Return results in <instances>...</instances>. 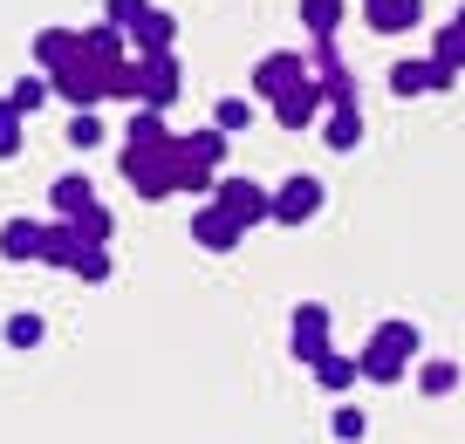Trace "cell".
Masks as SVG:
<instances>
[{"instance_id":"obj_1","label":"cell","mask_w":465,"mask_h":444,"mask_svg":"<svg viewBox=\"0 0 465 444\" xmlns=\"http://www.w3.org/2000/svg\"><path fill=\"white\" fill-rule=\"evenodd\" d=\"M172 143H131V151H124V178H131V192L144 205H164L178 192V151Z\"/></svg>"},{"instance_id":"obj_2","label":"cell","mask_w":465,"mask_h":444,"mask_svg":"<svg viewBox=\"0 0 465 444\" xmlns=\"http://www.w3.org/2000/svg\"><path fill=\"white\" fill-rule=\"evenodd\" d=\"M213 199L226 205V212L240 219L247 232L261 226V219L274 226V192H267V185H253V178H219V185H213Z\"/></svg>"},{"instance_id":"obj_3","label":"cell","mask_w":465,"mask_h":444,"mask_svg":"<svg viewBox=\"0 0 465 444\" xmlns=\"http://www.w3.org/2000/svg\"><path fill=\"white\" fill-rule=\"evenodd\" d=\"M288 349H294V362H308L315 370L322 356H329V308L322 301H294V315H288Z\"/></svg>"},{"instance_id":"obj_4","label":"cell","mask_w":465,"mask_h":444,"mask_svg":"<svg viewBox=\"0 0 465 444\" xmlns=\"http://www.w3.org/2000/svg\"><path fill=\"white\" fill-rule=\"evenodd\" d=\"M308 75H315V62L294 55V48H274V55L253 62V89H261V103L288 96V89H294V83H308Z\"/></svg>"},{"instance_id":"obj_5","label":"cell","mask_w":465,"mask_h":444,"mask_svg":"<svg viewBox=\"0 0 465 444\" xmlns=\"http://www.w3.org/2000/svg\"><path fill=\"white\" fill-rule=\"evenodd\" d=\"M267 110H274L281 130H308V123H322V116H329V89H322V75H308V83H294L288 96H274Z\"/></svg>"},{"instance_id":"obj_6","label":"cell","mask_w":465,"mask_h":444,"mask_svg":"<svg viewBox=\"0 0 465 444\" xmlns=\"http://www.w3.org/2000/svg\"><path fill=\"white\" fill-rule=\"evenodd\" d=\"M322 212V178L315 172H294L274 185V226H308Z\"/></svg>"},{"instance_id":"obj_7","label":"cell","mask_w":465,"mask_h":444,"mask_svg":"<svg viewBox=\"0 0 465 444\" xmlns=\"http://www.w3.org/2000/svg\"><path fill=\"white\" fill-rule=\"evenodd\" d=\"M192 240H199L205 253H232V246L247 240V226H240L219 199H199V212H192Z\"/></svg>"},{"instance_id":"obj_8","label":"cell","mask_w":465,"mask_h":444,"mask_svg":"<svg viewBox=\"0 0 465 444\" xmlns=\"http://www.w3.org/2000/svg\"><path fill=\"white\" fill-rule=\"evenodd\" d=\"M137 69H144V110H172L178 89H185L178 55H172V48H158V55H137Z\"/></svg>"},{"instance_id":"obj_9","label":"cell","mask_w":465,"mask_h":444,"mask_svg":"<svg viewBox=\"0 0 465 444\" xmlns=\"http://www.w3.org/2000/svg\"><path fill=\"white\" fill-rule=\"evenodd\" d=\"M83 62V28H42L35 35V69L42 75H62Z\"/></svg>"},{"instance_id":"obj_10","label":"cell","mask_w":465,"mask_h":444,"mask_svg":"<svg viewBox=\"0 0 465 444\" xmlns=\"http://www.w3.org/2000/svg\"><path fill=\"white\" fill-rule=\"evenodd\" d=\"M55 96L69 103V110H96V103H110V89H103V69L75 62V69H62V75H55Z\"/></svg>"},{"instance_id":"obj_11","label":"cell","mask_w":465,"mask_h":444,"mask_svg":"<svg viewBox=\"0 0 465 444\" xmlns=\"http://www.w3.org/2000/svg\"><path fill=\"white\" fill-rule=\"evenodd\" d=\"M83 62H89V69H116V62H131V35L110 28V21L83 28Z\"/></svg>"},{"instance_id":"obj_12","label":"cell","mask_w":465,"mask_h":444,"mask_svg":"<svg viewBox=\"0 0 465 444\" xmlns=\"http://www.w3.org/2000/svg\"><path fill=\"white\" fill-rule=\"evenodd\" d=\"M42 219H7L0 226V260H15V267H28V260H42Z\"/></svg>"},{"instance_id":"obj_13","label":"cell","mask_w":465,"mask_h":444,"mask_svg":"<svg viewBox=\"0 0 465 444\" xmlns=\"http://www.w3.org/2000/svg\"><path fill=\"white\" fill-rule=\"evenodd\" d=\"M363 15L377 35H411L424 21V0H363Z\"/></svg>"},{"instance_id":"obj_14","label":"cell","mask_w":465,"mask_h":444,"mask_svg":"<svg viewBox=\"0 0 465 444\" xmlns=\"http://www.w3.org/2000/svg\"><path fill=\"white\" fill-rule=\"evenodd\" d=\"M356 370H363V383H383V390H391V383H404V376H411V362L391 356L383 342H363V349H356Z\"/></svg>"},{"instance_id":"obj_15","label":"cell","mask_w":465,"mask_h":444,"mask_svg":"<svg viewBox=\"0 0 465 444\" xmlns=\"http://www.w3.org/2000/svg\"><path fill=\"white\" fill-rule=\"evenodd\" d=\"M89 205H96V185H89L83 172H69V178L48 185V212H55V219H75V212H89Z\"/></svg>"},{"instance_id":"obj_16","label":"cell","mask_w":465,"mask_h":444,"mask_svg":"<svg viewBox=\"0 0 465 444\" xmlns=\"http://www.w3.org/2000/svg\"><path fill=\"white\" fill-rule=\"evenodd\" d=\"M370 342H383L391 356H404V362H424V335H418V321H404V315L377 321V329H370Z\"/></svg>"},{"instance_id":"obj_17","label":"cell","mask_w":465,"mask_h":444,"mask_svg":"<svg viewBox=\"0 0 465 444\" xmlns=\"http://www.w3.org/2000/svg\"><path fill=\"white\" fill-rule=\"evenodd\" d=\"M322 137H329V151H356V143H363V110H356V103H335V110L322 116Z\"/></svg>"},{"instance_id":"obj_18","label":"cell","mask_w":465,"mask_h":444,"mask_svg":"<svg viewBox=\"0 0 465 444\" xmlns=\"http://www.w3.org/2000/svg\"><path fill=\"white\" fill-rule=\"evenodd\" d=\"M75 260H83L75 226H69V219H48V232H42V267H75Z\"/></svg>"},{"instance_id":"obj_19","label":"cell","mask_w":465,"mask_h":444,"mask_svg":"<svg viewBox=\"0 0 465 444\" xmlns=\"http://www.w3.org/2000/svg\"><path fill=\"white\" fill-rule=\"evenodd\" d=\"M172 42H178V21L164 15V7H151V15L131 28V48H137V55H158V48H172Z\"/></svg>"},{"instance_id":"obj_20","label":"cell","mask_w":465,"mask_h":444,"mask_svg":"<svg viewBox=\"0 0 465 444\" xmlns=\"http://www.w3.org/2000/svg\"><path fill=\"white\" fill-rule=\"evenodd\" d=\"M103 89H110V103H144V69H137V55L103 69Z\"/></svg>"},{"instance_id":"obj_21","label":"cell","mask_w":465,"mask_h":444,"mask_svg":"<svg viewBox=\"0 0 465 444\" xmlns=\"http://www.w3.org/2000/svg\"><path fill=\"white\" fill-rule=\"evenodd\" d=\"M418 390L424 397H451V390H459V362L451 356H424L418 362Z\"/></svg>"},{"instance_id":"obj_22","label":"cell","mask_w":465,"mask_h":444,"mask_svg":"<svg viewBox=\"0 0 465 444\" xmlns=\"http://www.w3.org/2000/svg\"><path fill=\"white\" fill-rule=\"evenodd\" d=\"M69 226H75V240H83V246H110V232H116V219H110V205H89V212H75L69 219Z\"/></svg>"},{"instance_id":"obj_23","label":"cell","mask_w":465,"mask_h":444,"mask_svg":"<svg viewBox=\"0 0 465 444\" xmlns=\"http://www.w3.org/2000/svg\"><path fill=\"white\" fill-rule=\"evenodd\" d=\"M7 96H15V110H21V116H35L48 96H55V75H42V69H35V75H21V83L7 89Z\"/></svg>"},{"instance_id":"obj_24","label":"cell","mask_w":465,"mask_h":444,"mask_svg":"<svg viewBox=\"0 0 465 444\" xmlns=\"http://www.w3.org/2000/svg\"><path fill=\"white\" fill-rule=\"evenodd\" d=\"M356 376H363V370H356V356H335V349L315 362V390H349Z\"/></svg>"},{"instance_id":"obj_25","label":"cell","mask_w":465,"mask_h":444,"mask_svg":"<svg viewBox=\"0 0 465 444\" xmlns=\"http://www.w3.org/2000/svg\"><path fill=\"white\" fill-rule=\"evenodd\" d=\"M342 7H349V0H302L308 35H335V28H342Z\"/></svg>"},{"instance_id":"obj_26","label":"cell","mask_w":465,"mask_h":444,"mask_svg":"<svg viewBox=\"0 0 465 444\" xmlns=\"http://www.w3.org/2000/svg\"><path fill=\"white\" fill-rule=\"evenodd\" d=\"M424 89H431L424 55H418V62H397V69H391V96H424Z\"/></svg>"},{"instance_id":"obj_27","label":"cell","mask_w":465,"mask_h":444,"mask_svg":"<svg viewBox=\"0 0 465 444\" xmlns=\"http://www.w3.org/2000/svg\"><path fill=\"white\" fill-rule=\"evenodd\" d=\"M172 137H178V130L164 123V110H137L131 116V143H172Z\"/></svg>"},{"instance_id":"obj_28","label":"cell","mask_w":465,"mask_h":444,"mask_svg":"<svg viewBox=\"0 0 465 444\" xmlns=\"http://www.w3.org/2000/svg\"><path fill=\"white\" fill-rule=\"evenodd\" d=\"M103 143V116L96 110H75L69 116V151H96Z\"/></svg>"},{"instance_id":"obj_29","label":"cell","mask_w":465,"mask_h":444,"mask_svg":"<svg viewBox=\"0 0 465 444\" xmlns=\"http://www.w3.org/2000/svg\"><path fill=\"white\" fill-rule=\"evenodd\" d=\"M48 321L42 315H7V349H42Z\"/></svg>"},{"instance_id":"obj_30","label":"cell","mask_w":465,"mask_h":444,"mask_svg":"<svg viewBox=\"0 0 465 444\" xmlns=\"http://www.w3.org/2000/svg\"><path fill=\"white\" fill-rule=\"evenodd\" d=\"M213 123L226 130V137H232V130H247V123H253V103H247V96H226V103H213Z\"/></svg>"},{"instance_id":"obj_31","label":"cell","mask_w":465,"mask_h":444,"mask_svg":"<svg viewBox=\"0 0 465 444\" xmlns=\"http://www.w3.org/2000/svg\"><path fill=\"white\" fill-rule=\"evenodd\" d=\"M144 15H151V0H103V21H110V28H124V35H131Z\"/></svg>"},{"instance_id":"obj_32","label":"cell","mask_w":465,"mask_h":444,"mask_svg":"<svg viewBox=\"0 0 465 444\" xmlns=\"http://www.w3.org/2000/svg\"><path fill=\"white\" fill-rule=\"evenodd\" d=\"M75 281H89V287H96V281H110V246H83V260H75Z\"/></svg>"},{"instance_id":"obj_33","label":"cell","mask_w":465,"mask_h":444,"mask_svg":"<svg viewBox=\"0 0 465 444\" xmlns=\"http://www.w3.org/2000/svg\"><path fill=\"white\" fill-rule=\"evenodd\" d=\"M21 151V110H15V96H0V158H15Z\"/></svg>"},{"instance_id":"obj_34","label":"cell","mask_w":465,"mask_h":444,"mask_svg":"<svg viewBox=\"0 0 465 444\" xmlns=\"http://www.w3.org/2000/svg\"><path fill=\"white\" fill-rule=\"evenodd\" d=\"M431 55H438V62H451V69H465V35L451 28V21H445L438 35H431Z\"/></svg>"},{"instance_id":"obj_35","label":"cell","mask_w":465,"mask_h":444,"mask_svg":"<svg viewBox=\"0 0 465 444\" xmlns=\"http://www.w3.org/2000/svg\"><path fill=\"white\" fill-rule=\"evenodd\" d=\"M329 430H335V438H342V444H356V438H363V430H370V417L356 410V403H342V410L329 417Z\"/></svg>"},{"instance_id":"obj_36","label":"cell","mask_w":465,"mask_h":444,"mask_svg":"<svg viewBox=\"0 0 465 444\" xmlns=\"http://www.w3.org/2000/svg\"><path fill=\"white\" fill-rule=\"evenodd\" d=\"M322 89H329V110H335V103H356V75H349V69H329Z\"/></svg>"},{"instance_id":"obj_37","label":"cell","mask_w":465,"mask_h":444,"mask_svg":"<svg viewBox=\"0 0 465 444\" xmlns=\"http://www.w3.org/2000/svg\"><path fill=\"white\" fill-rule=\"evenodd\" d=\"M424 69H431V89H451V83H459V69H451V62H438V55H424Z\"/></svg>"},{"instance_id":"obj_38","label":"cell","mask_w":465,"mask_h":444,"mask_svg":"<svg viewBox=\"0 0 465 444\" xmlns=\"http://www.w3.org/2000/svg\"><path fill=\"white\" fill-rule=\"evenodd\" d=\"M451 28H459V35H465V7H459V15H451Z\"/></svg>"}]
</instances>
